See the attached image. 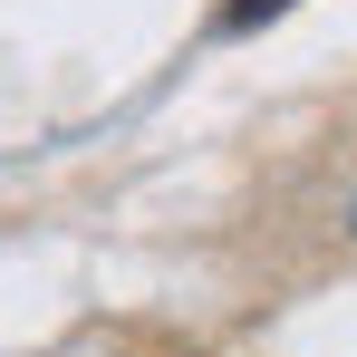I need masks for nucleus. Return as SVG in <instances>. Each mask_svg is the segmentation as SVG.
Listing matches in <instances>:
<instances>
[{
    "label": "nucleus",
    "mask_w": 357,
    "mask_h": 357,
    "mask_svg": "<svg viewBox=\"0 0 357 357\" xmlns=\"http://www.w3.org/2000/svg\"><path fill=\"white\" fill-rule=\"evenodd\" d=\"M280 10H290V0H222V29L241 39V29H261V20H280Z\"/></svg>",
    "instance_id": "1"
}]
</instances>
